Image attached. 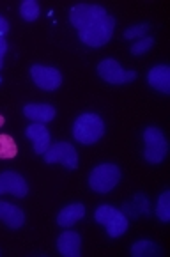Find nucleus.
<instances>
[{
  "mask_svg": "<svg viewBox=\"0 0 170 257\" xmlns=\"http://www.w3.org/2000/svg\"><path fill=\"white\" fill-rule=\"evenodd\" d=\"M151 31V25L149 23H136V25L128 27L124 31V38L126 39H140L145 38V34Z\"/></svg>",
  "mask_w": 170,
  "mask_h": 257,
  "instance_id": "obj_21",
  "label": "nucleus"
},
{
  "mask_svg": "<svg viewBox=\"0 0 170 257\" xmlns=\"http://www.w3.org/2000/svg\"><path fill=\"white\" fill-rule=\"evenodd\" d=\"M31 76L34 80V83L43 91H55L61 87L62 83V75L59 69L48 68V66H32L31 68Z\"/></svg>",
  "mask_w": 170,
  "mask_h": 257,
  "instance_id": "obj_9",
  "label": "nucleus"
},
{
  "mask_svg": "<svg viewBox=\"0 0 170 257\" xmlns=\"http://www.w3.org/2000/svg\"><path fill=\"white\" fill-rule=\"evenodd\" d=\"M156 215L165 223L170 220V192L168 190H165V192L159 195L158 204H156Z\"/></svg>",
  "mask_w": 170,
  "mask_h": 257,
  "instance_id": "obj_20",
  "label": "nucleus"
},
{
  "mask_svg": "<svg viewBox=\"0 0 170 257\" xmlns=\"http://www.w3.org/2000/svg\"><path fill=\"white\" fill-rule=\"evenodd\" d=\"M159 253H161V248L154 241H151V239H138L131 246L133 257H151V255H159Z\"/></svg>",
  "mask_w": 170,
  "mask_h": 257,
  "instance_id": "obj_17",
  "label": "nucleus"
},
{
  "mask_svg": "<svg viewBox=\"0 0 170 257\" xmlns=\"http://www.w3.org/2000/svg\"><path fill=\"white\" fill-rule=\"evenodd\" d=\"M82 238L75 231H64L57 238V250L64 257H80Z\"/></svg>",
  "mask_w": 170,
  "mask_h": 257,
  "instance_id": "obj_12",
  "label": "nucleus"
},
{
  "mask_svg": "<svg viewBox=\"0 0 170 257\" xmlns=\"http://www.w3.org/2000/svg\"><path fill=\"white\" fill-rule=\"evenodd\" d=\"M0 220H2L9 229L16 231V229H20V227L25 223V215H23V211L18 206H13V204H9V202L0 201Z\"/></svg>",
  "mask_w": 170,
  "mask_h": 257,
  "instance_id": "obj_15",
  "label": "nucleus"
},
{
  "mask_svg": "<svg viewBox=\"0 0 170 257\" xmlns=\"http://www.w3.org/2000/svg\"><path fill=\"white\" fill-rule=\"evenodd\" d=\"M94 220L98 223H101L106 229L110 238H119L128 231V216L121 211V209L113 208L110 204H103L96 209L94 213Z\"/></svg>",
  "mask_w": 170,
  "mask_h": 257,
  "instance_id": "obj_2",
  "label": "nucleus"
},
{
  "mask_svg": "<svg viewBox=\"0 0 170 257\" xmlns=\"http://www.w3.org/2000/svg\"><path fill=\"white\" fill-rule=\"evenodd\" d=\"M98 73L105 82L121 85V83H129L136 78V71H126L115 59H103L98 66Z\"/></svg>",
  "mask_w": 170,
  "mask_h": 257,
  "instance_id": "obj_8",
  "label": "nucleus"
},
{
  "mask_svg": "<svg viewBox=\"0 0 170 257\" xmlns=\"http://www.w3.org/2000/svg\"><path fill=\"white\" fill-rule=\"evenodd\" d=\"M4 122H6V119H4V115H0V126H4Z\"/></svg>",
  "mask_w": 170,
  "mask_h": 257,
  "instance_id": "obj_25",
  "label": "nucleus"
},
{
  "mask_svg": "<svg viewBox=\"0 0 170 257\" xmlns=\"http://www.w3.org/2000/svg\"><path fill=\"white\" fill-rule=\"evenodd\" d=\"M121 181V169L113 163H101L94 167L89 176V186L98 193L112 192Z\"/></svg>",
  "mask_w": 170,
  "mask_h": 257,
  "instance_id": "obj_3",
  "label": "nucleus"
},
{
  "mask_svg": "<svg viewBox=\"0 0 170 257\" xmlns=\"http://www.w3.org/2000/svg\"><path fill=\"white\" fill-rule=\"evenodd\" d=\"M18 155V146L9 135H0V160H11Z\"/></svg>",
  "mask_w": 170,
  "mask_h": 257,
  "instance_id": "obj_18",
  "label": "nucleus"
},
{
  "mask_svg": "<svg viewBox=\"0 0 170 257\" xmlns=\"http://www.w3.org/2000/svg\"><path fill=\"white\" fill-rule=\"evenodd\" d=\"M105 135V122L98 113H82L73 124V137L83 146L96 144Z\"/></svg>",
  "mask_w": 170,
  "mask_h": 257,
  "instance_id": "obj_1",
  "label": "nucleus"
},
{
  "mask_svg": "<svg viewBox=\"0 0 170 257\" xmlns=\"http://www.w3.org/2000/svg\"><path fill=\"white\" fill-rule=\"evenodd\" d=\"M6 52H8V41L0 36V69H2V64H4V61H2V59H4Z\"/></svg>",
  "mask_w": 170,
  "mask_h": 257,
  "instance_id": "obj_23",
  "label": "nucleus"
},
{
  "mask_svg": "<svg viewBox=\"0 0 170 257\" xmlns=\"http://www.w3.org/2000/svg\"><path fill=\"white\" fill-rule=\"evenodd\" d=\"M2 193H11V195L22 199L29 193V186H27L23 176H20L18 172H13V170H8V172L0 174V195Z\"/></svg>",
  "mask_w": 170,
  "mask_h": 257,
  "instance_id": "obj_10",
  "label": "nucleus"
},
{
  "mask_svg": "<svg viewBox=\"0 0 170 257\" xmlns=\"http://www.w3.org/2000/svg\"><path fill=\"white\" fill-rule=\"evenodd\" d=\"M46 163H61L66 169L75 170L78 167V153L68 142H55L48 148V151L43 155Z\"/></svg>",
  "mask_w": 170,
  "mask_h": 257,
  "instance_id": "obj_7",
  "label": "nucleus"
},
{
  "mask_svg": "<svg viewBox=\"0 0 170 257\" xmlns=\"http://www.w3.org/2000/svg\"><path fill=\"white\" fill-rule=\"evenodd\" d=\"M27 137L32 140L34 144V151L38 155H45L48 151V148L52 146V137H50V132L46 130L45 124L41 122H36V124H31L25 130Z\"/></svg>",
  "mask_w": 170,
  "mask_h": 257,
  "instance_id": "obj_11",
  "label": "nucleus"
},
{
  "mask_svg": "<svg viewBox=\"0 0 170 257\" xmlns=\"http://www.w3.org/2000/svg\"><path fill=\"white\" fill-rule=\"evenodd\" d=\"M55 113V108L52 105H46V103H31V105H27L23 108V115L25 117L32 119L36 122H41V124L53 121Z\"/></svg>",
  "mask_w": 170,
  "mask_h": 257,
  "instance_id": "obj_14",
  "label": "nucleus"
},
{
  "mask_svg": "<svg viewBox=\"0 0 170 257\" xmlns=\"http://www.w3.org/2000/svg\"><path fill=\"white\" fill-rule=\"evenodd\" d=\"M9 32V22L4 18V16H0V36L4 38V34Z\"/></svg>",
  "mask_w": 170,
  "mask_h": 257,
  "instance_id": "obj_24",
  "label": "nucleus"
},
{
  "mask_svg": "<svg viewBox=\"0 0 170 257\" xmlns=\"http://www.w3.org/2000/svg\"><path fill=\"white\" fill-rule=\"evenodd\" d=\"M152 45H154V39H152L151 36L140 38L135 45H131V53L133 55H144L145 52H149V50L152 48Z\"/></svg>",
  "mask_w": 170,
  "mask_h": 257,
  "instance_id": "obj_22",
  "label": "nucleus"
},
{
  "mask_svg": "<svg viewBox=\"0 0 170 257\" xmlns=\"http://www.w3.org/2000/svg\"><path fill=\"white\" fill-rule=\"evenodd\" d=\"M147 82L156 91L163 92V94H170V68L166 64L151 68V71L147 73Z\"/></svg>",
  "mask_w": 170,
  "mask_h": 257,
  "instance_id": "obj_13",
  "label": "nucleus"
},
{
  "mask_svg": "<svg viewBox=\"0 0 170 257\" xmlns=\"http://www.w3.org/2000/svg\"><path fill=\"white\" fill-rule=\"evenodd\" d=\"M113 29H115V20L113 16H105L101 22L94 23V25L78 31V36L82 39L83 45L91 46V48H101L112 39Z\"/></svg>",
  "mask_w": 170,
  "mask_h": 257,
  "instance_id": "obj_4",
  "label": "nucleus"
},
{
  "mask_svg": "<svg viewBox=\"0 0 170 257\" xmlns=\"http://www.w3.org/2000/svg\"><path fill=\"white\" fill-rule=\"evenodd\" d=\"M83 216H85V206L80 204V202H75V204H69L64 209H61V213L57 215V223L64 227V229H68V227L75 225L76 222H80Z\"/></svg>",
  "mask_w": 170,
  "mask_h": 257,
  "instance_id": "obj_16",
  "label": "nucleus"
},
{
  "mask_svg": "<svg viewBox=\"0 0 170 257\" xmlns=\"http://www.w3.org/2000/svg\"><path fill=\"white\" fill-rule=\"evenodd\" d=\"M144 142H145V151L144 158L149 163H161L165 160L166 153H168V144L163 135V132L156 126H149L144 130Z\"/></svg>",
  "mask_w": 170,
  "mask_h": 257,
  "instance_id": "obj_5",
  "label": "nucleus"
},
{
  "mask_svg": "<svg viewBox=\"0 0 170 257\" xmlns=\"http://www.w3.org/2000/svg\"><path fill=\"white\" fill-rule=\"evenodd\" d=\"M39 4L36 0H23L22 6H20V15L25 22H34L39 16Z\"/></svg>",
  "mask_w": 170,
  "mask_h": 257,
  "instance_id": "obj_19",
  "label": "nucleus"
},
{
  "mask_svg": "<svg viewBox=\"0 0 170 257\" xmlns=\"http://www.w3.org/2000/svg\"><path fill=\"white\" fill-rule=\"evenodd\" d=\"M105 16H108L105 8L96 4H78L69 11V22L73 27H76L78 31H83L87 27L94 25V23L101 22Z\"/></svg>",
  "mask_w": 170,
  "mask_h": 257,
  "instance_id": "obj_6",
  "label": "nucleus"
}]
</instances>
